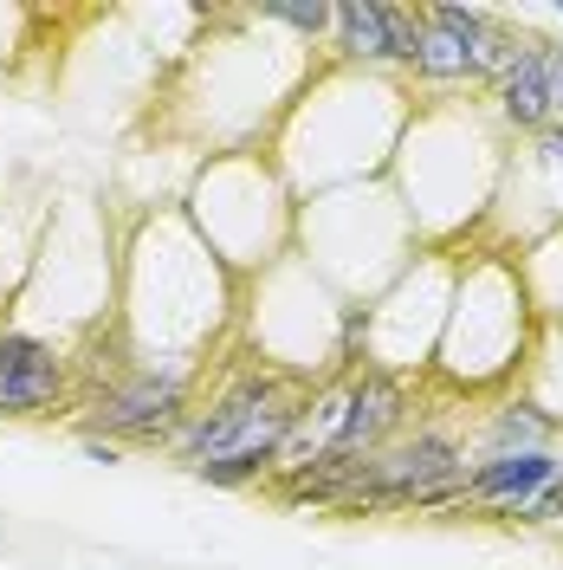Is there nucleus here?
<instances>
[{
  "label": "nucleus",
  "mask_w": 563,
  "mask_h": 570,
  "mask_svg": "<svg viewBox=\"0 0 563 570\" xmlns=\"http://www.w3.org/2000/svg\"><path fill=\"white\" fill-rule=\"evenodd\" d=\"M181 409H188L181 376H169V370H137V376H124L117 390L98 395L91 422L105 428L110 441H156V434H176Z\"/></svg>",
  "instance_id": "obj_3"
},
{
  "label": "nucleus",
  "mask_w": 563,
  "mask_h": 570,
  "mask_svg": "<svg viewBox=\"0 0 563 570\" xmlns=\"http://www.w3.org/2000/svg\"><path fill=\"white\" fill-rule=\"evenodd\" d=\"M518 519H531V525H551V519H563V473H557V480H551L537 499H531Z\"/></svg>",
  "instance_id": "obj_12"
},
{
  "label": "nucleus",
  "mask_w": 563,
  "mask_h": 570,
  "mask_svg": "<svg viewBox=\"0 0 563 570\" xmlns=\"http://www.w3.org/2000/svg\"><path fill=\"white\" fill-rule=\"evenodd\" d=\"M298 409L305 402H292V390H285L279 376L253 370L227 395H214L201 415H188L176 428V448L188 454V466H201V461H266L273 466V454H279V441Z\"/></svg>",
  "instance_id": "obj_1"
},
{
  "label": "nucleus",
  "mask_w": 563,
  "mask_h": 570,
  "mask_svg": "<svg viewBox=\"0 0 563 570\" xmlns=\"http://www.w3.org/2000/svg\"><path fill=\"white\" fill-rule=\"evenodd\" d=\"M498 110L518 124V130H537L551 117V78H544V46H512L505 66H498Z\"/></svg>",
  "instance_id": "obj_8"
},
{
  "label": "nucleus",
  "mask_w": 563,
  "mask_h": 570,
  "mask_svg": "<svg viewBox=\"0 0 563 570\" xmlns=\"http://www.w3.org/2000/svg\"><path fill=\"white\" fill-rule=\"evenodd\" d=\"M330 27H337V39H344L350 59H369V66H376V59H395V52H388V7L383 0H344Z\"/></svg>",
  "instance_id": "obj_9"
},
{
  "label": "nucleus",
  "mask_w": 563,
  "mask_h": 570,
  "mask_svg": "<svg viewBox=\"0 0 563 570\" xmlns=\"http://www.w3.org/2000/svg\"><path fill=\"white\" fill-rule=\"evenodd\" d=\"M66 402V356L27 331H0V415H52Z\"/></svg>",
  "instance_id": "obj_4"
},
{
  "label": "nucleus",
  "mask_w": 563,
  "mask_h": 570,
  "mask_svg": "<svg viewBox=\"0 0 563 570\" xmlns=\"http://www.w3.org/2000/svg\"><path fill=\"white\" fill-rule=\"evenodd\" d=\"M85 454H91V461H124V454H117V441H105V434H91V441H85Z\"/></svg>",
  "instance_id": "obj_14"
},
{
  "label": "nucleus",
  "mask_w": 563,
  "mask_h": 570,
  "mask_svg": "<svg viewBox=\"0 0 563 570\" xmlns=\"http://www.w3.org/2000/svg\"><path fill=\"white\" fill-rule=\"evenodd\" d=\"M557 473H563V461L551 448H537V454H498L480 473H466V499L473 505H493V512H525Z\"/></svg>",
  "instance_id": "obj_6"
},
{
  "label": "nucleus",
  "mask_w": 563,
  "mask_h": 570,
  "mask_svg": "<svg viewBox=\"0 0 563 570\" xmlns=\"http://www.w3.org/2000/svg\"><path fill=\"white\" fill-rule=\"evenodd\" d=\"M402 415H408V390L383 370H363L350 383V409H344V434H337L330 461L363 466L369 454H383V441L402 428Z\"/></svg>",
  "instance_id": "obj_5"
},
{
  "label": "nucleus",
  "mask_w": 563,
  "mask_h": 570,
  "mask_svg": "<svg viewBox=\"0 0 563 570\" xmlns=\"http://www.w3.org/2000/svg\"><path fill=\"white\" fill-rule=\"evenodd\" d=\"M551 415L544 409H525V402H512V409H498L493 428H486V461H498V454H537L544 441H551Z\"/></svg>",
  "instance_id": "obj_10"
},
{
  "label": "nucleus",
  "mask_w": 563,
  "mask_h": 570,
  "mask_svg": "<svg viewBox=\"0 0 563 570\" xmlns=\"http://www.w3.org/2000/svg\"><path fill=\"white\" fill-rule=\"evenodd\" d=\"M505 39H498L493 13L486 7H460V0H447V7H427L422 13V39H415V59L408 66L422 71V78H480V71H498L505 66Z\"/></svg>",
  "instance_id": "obj_2"
},
{
  "label": "nucleus",
  "mask_w": 563,
  "mask_h": 570,
  "mask_svg": "<svg viewBox=\"0 0 563 570\" xmlns=\"http://www.w3.org/2000/svg\"><path fill=\"white\" fill-rule=\"evenodd\" d=\"M344 409H350V383H344V390H324L317 402H305V409L292 415L279 454H273V466H279L285 480H298V473H312L317 461H330V448H337V434H344Z\"/></svg>",
  "instance_id": "obj_7"
},
{
  "label": "nucleus",
  "mask_w": 563,
  "mask_h": 570,
  "mask_svg": "<svg viewBox=\"0 0 563 570\" xmlns=\"http://www.w3.org/2000/svg\"><path fill=\"white\" fill-rule=\"evenodd\" d=\"M544 163H551V169H563V124L544 137Z\"/></svg>",
  "instance_id": "obj_15"
},
{
  "label": "nucleus",
  "mask_w": 563,
  "mask_h": 570,
  "mask_svg": "<svg viewBox=\"0 0 563 570\" xmlns=\"http://www.w3.org/2000/svg\"><path fill=\"white\" fill-rule=\"evenodd\" d=\"M544 78H551V117H563V46H544Z\"/></svg>",
  "instance_id": "obj_13"
},
{
  "label": "nucleus",
  "mask_w": 563,
  "mask_h": 570,
  "mask_svg": "<svg viewBox=\"0 0 563 570\" xmlns=\"http://www.w3.org/2000/svg\"><path fill=\"white\" fill-rule=\"evenodd\" d=\"M259 13L279 20V27H292V33H305V39H317L330 20H337V7H324V0H266Z\"/></svg>",
  "instance_id": "obj_11"
}]
</instances>
